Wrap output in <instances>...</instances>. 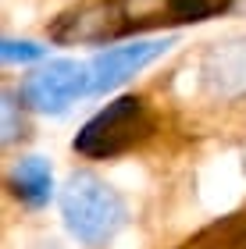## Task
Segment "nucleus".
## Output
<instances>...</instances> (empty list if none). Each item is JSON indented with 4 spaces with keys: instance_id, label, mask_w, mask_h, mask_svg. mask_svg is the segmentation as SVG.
Returning a JSON list of instances; mask_svg holds the SVG:
<instances>
[{
    "instance_id": "f257e3e1",
    "label": "nucleus",
    "mask_w": 246,
    "mask_h": 249,
    "mask_svg": "<svg viewBox=\"0 0 246 249\" xmlns=\"http://www.w3.org/2000/svg\"><path fill=\"white\" fill-rule=\"evenodd\" d=\"M61 217L82 246H107L125 228V199L118 196L100 175L75 171L61 189Z\"/></svg>"
},
{
    "instance_id": "f03ea898",
    "label": "nucleus",
    "mask_w": 246,
    "mask_h": 249,
    "mask_svg": "<svg viewBox=\"0 0 246 249\" xmlns=\"http://www.w3.org/2000/svg\"><path fill=\"white\" fill-rule=\"evenodd\" d=\"M150 135H153V114L147 100L125 93L111 100L107 107H100L82 124L79 135L72 139V150L89 157V160H114V157L136 150L139 142H147Z\"/></svg>"
},
{
    "instance_id": "7ed1b4c3",
    "label": "nucleus",
    "mask_w": 246,
    "mask_h": 249,
    "mask_svg": "<svg viewBox=\"0 0 246 249\" xmlns=\"http://www.w3.org/2000/svg\"><path fill=\"white\" fill-rule=\"evenodd\" d=\"M79 96H93V75H89V64L68 57L36 68L18 86L21 107L36 110V114H64Z\"/></svg>"
},
{
    "instance_id": "20e7f679",
    "label": "nucleus",
    "mask_w": 246,
    "mask_h": 249,
    "mask_svg": "<svg viewBox=\"0 0 246 249\" xmlns=\"http://www.w3.org/2000/svg\"><path fill=\"white\" fill-rule=\"evenodd\" d=\"M175 43V36H164V39H132V43H121V47H111V50H100L93 61H89V75H93V96L107 93V89L121 86L125 78H132L136 71H143L147 64H153L161 53Z\"/></svg>"
},
{
    "instance_id": "39448f33",
    "label": "nucleus",
    "mask_w": 246,
    "mask_h": 249,
    "mask_svg": "<svg viewBox=\"0 0 246 249\" xmlns=\"http://www.w3.org/2000/svg\"><path fill=\"white\" fill-rule=\"evenodd\" d=\"M204 86L218 100H243L246 96V36H232L214 43L200 64Z\"/></svg>"
},
{
    "instance_id": "423d86ee",
    "label": "nucleus",
    "mask_w": 246,
    "mask_h": 249,
    "mask_svg": "<svg viewBox=\"0 0 246 249\" xmlns=\"http://www.w3.org/2000/svg\"><path fill=\"white\" fill-rule=\"evenodd\" d=\"M11 189L29 207H36V210L47 207L50 196H54V175H50L47 157H25V160H18V167L11 171Z\"/></svg>"
},
{
    "instance_id": "0eeeda50",
    "label": "nucleus",
    "mask_w": 246,
    "mask_h": 249,
    "mask_svg": "<svg viewBox=\"0 0 246 249\" xmlns=\"http://www.w3.org/2000/svg\"><path fill=\"white\" fill-rule=\"evenodd\" d=\"M232 0H168V15L171 21H207L228 11Z\"/></svg>"
},
{
    "instance_id": "6e6552de",
    "label": "nucleus",
    "mask_w": 246,
    "mask_h": 249,
    "mask_svg": "<svg viewBox=\"0 0 246 249\" xmlns=\"http://www.w3.org/2000/svg\"><path fill=\"white\" fill-rule=\"evenodd\" d=\"M43 50L39 43H32V39H4V47H0V57H4V64H29V61H39L43 57Z\"/></svg>"
},
{
    "instance_id": "1a4fd4ad",
    "label": "nucleus",
    "mask_w": 246,
    "mask_h": 249,
    "mask_svg": "<svg viewBox=\"0 0 246 249\" xmlns=\"http://www.w3.org/2000/svg\"><path fill=\"white\" fill-rule=\"evenodd\" d=\"M21 132H25V121L18 118L15 93H4V146H11V142H15Z\"/></svg>"
}]
</instances>
